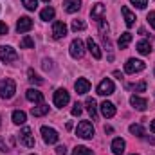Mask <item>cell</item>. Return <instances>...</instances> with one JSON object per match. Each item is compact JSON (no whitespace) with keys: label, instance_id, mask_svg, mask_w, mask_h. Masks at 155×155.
<instances>
[{"label":"cell","instance_id":"30bf717a","mask_svg":"<svg viewBox=\"0 0 155 155\" xmlns=\"http://www.w3.org/2000/svg\"><path fill=\"white\" fill-rule=\"evenodd\" d=\"M105 15H107V7H105V4L97 2V4L92 5V9H90V16H92V20L99 22V20L105 18Z\"/></svg>","mask_w":155,"mask_h":155},{"label":"cell","instance_id":"7c38bea8","mask_svg":"<svg viewBox=\"0 0 155 155\" xmlns=\"http://www.w3.org/2000/svg\"><path fill=\"white\" fill-rule=\"evenodd\" d=\"M65 35H67V25H65V22L56 20V22L52 24V38L60 40V38H63Z\"/></svg>","mask_w":155,"mask_h":155},{"label":"cell","instance_id":"6da1fadb","mask_svg":"<svg viewBox=\"0 0 155 155\" xmlns=\"http://www.w3.org/2000/svg\"><path fill=\"white\" fill-rule=\"evenodd\" d=\"M16 92V83L15 79L11 78H5V79H0V97L4 99H11Z\"/></svg>","mask_w":155,"mask_h":155},{"label":"cell","instance_id":"b9f144b4","mask_svg":"<svg viewBox=\"0 0 155 155\" xmlns=\"http://www.w3.org/2000/svg\"><path fill=\"white\" fill-rule=\"evenodd\" d=\"M150 132H152V134H155V119L150 123Z\"/></svg>","mask_w":155,"mask_h":155},{"label":"cell","instance_id":"5b68a950","mask_svg":"<svg viewBox=\"0 0 155 155\" xmlns=\"http://www.w3.org/2000/svg\"><path fill=\"white\" fill-rule=\"evenodd\" d=\"M69 101H71V96H69V92H67L65 88H58V90L54 92V105H56L58 108H63Z\"/></svg>","mask_w":155,"mask_h":155},{"label":"cell","instance_id":"d4e9b609","mask_svg":"<svg viewBox=\"0 0 155 155\" xmlns=\"http://www.w3.org/2000/svg\"><path fill=\"white\" fill-rule=\"evenodd\" d=\"M25 119H27L25 112H22V110H15V112H13V123H15V124H24Z\"/></svg>","mask_w":155,"mask_h":155},{"label":"cell","instance_id":"ffe728a7","mask_svg":"<svg viewBox=\"0 0 155 155\" xmlns=\"http://www.w3.org/2000/svg\"><path fill=\"white\" fill-rule=\"evenodd\" d=\"M85 107H87V110H88V114H90L92 119H97V105H96V99L94 97H87Z\"/></svg>","mask_w":155,"mask_h":155},{"label":"cell","instance_id":"f6af8a7d","mask_svg":"<svg viewBox=\"0 0 155 155\" xmlns=\"http://www.w3.org/2000/svg\"><path fill=\"white\" fill-rule=\"evenodd\" d=\"M134 155H137V153H134Z\"/></svg>","mask_w":155,"mask_h":155},{"label":"cell","instance_id":"7402d4cb","mask_svg":"<svg viewBox=\"0 0 155 155\" xmlns=\"http://www.w3.org/2000/svg\"><path fill=\"white\" fill-rule=\"evenodd\" d=\"M79 7H81V0H65L63 2V9L67 13H76V11H79Z\"/></svg>","mask_w":155,"mask_h":155},{"label":"cell","instance_id":"f35d334b","mask_svg":"<svg viewBox=\"0 0 155 155\" xmlns=\"http://www.w3.org/2000/svg\"><path fill=\"white\" fill-rule=\"evenodd\" d=\"M56 155H67V148H65L63 144H60V146L56 148Z\"/></svg>","mask_w":155,"mask_h":155},{"label":"cell","instance_id":"4dcf8cb0","mask_svg":"<svg viewBox=\"0 0 155 155\" xmlns=\"http://www.w3.org/2000/svg\"><path fill=\"white\" fill-rule=\"evenodd\" d=\"M22 4H24V7L29 9V11H35V9L38 7V0H22Z\"/></svg>","mask_w":155,"mask_h":155},{"label":"cell","instance_id":"5bb4252c","mask_svg":"<svg viewBox=\"0 0 155 155\" xmlns=\"http://www.w3.org/2000/svg\"><path fill=\"white\" fill-rule=\"evenodd\" d=\"M74 88H76L78 94H81V96H83V94H87V92L90 90V81H88V79H85V78H79L76 83H74Z\"/></svg>","mask_w":155,"mask_h":155},{"label":"cell","instance_id":"4fadbf2b","mask_svg":"<svg viewBox=\"0 0 155 155\" xmlns=\"http://www.w3.org/2000/svg\"><path fill=\"white\" fill-rule=\"evenodd\" d=\"M130 105L135 108V110H139V112H144L146 108H148V101L144 99V97H139V96H132L130 97Z\"/></svg>","mask_w":155,"mask_h":155},{"label":"cell","instance_id":"83f0119b","mask_svg":"<svg viewBox=\"0 0 155 155\" xmlns=\"http://www.w3.org/2000/svg\"><path fill=\"white\" fill-rule=\"evenodd\" d=\"M27 76H29L27 79H29L31 83H35V85H43V79H41V78L33 71V69H29V71H27Z\"/></svg>","mask_w":155,"mask_h":155},{"label":"cell","instance_id":"ab89813d","mask_svg":"<svg viewBox=\"0 0 155 155\" xmlns=\"http://www.w3.org/2000/svg\"><path fill=\"white\" fill-rule=\"evenodd\" d=\"M0 152H4V153L9 152V148H7V144H5V141H4L2 137H0Z\"/></svg>","mask_w":155,"mask_h":155},{"label":"cell","instance_id":"7a4b0ae2","mask_svg":"<svg viewBox=\"0 0 155 155\" xmlns=\"http://www.w3.org/2000/svg\"><path fill=\"white\" fill-rule=\"evenodd\" d=\"M76 135L81 139H92L94 137V126L90 121H81L76 128Z\"/></svg>","mask_w":155,"mask_h":155},{"label":"cell","instance_id":"484cf974","mask_svg":"<svg viewBox=\"0 0 155 155\" xmlns=\"http://www.w3.org/2000/svg\"><path fill=\"white\" fill-rule=\"evenodd\" d=\"M54 15H56V11H54L52 7H45V9H41L40 18H41V20H52V18H54Z\"/></svg>","mask_w":155,"mask_h":155},{"label":"cell","instance_id":"603a6c76","mask_svg":"<svg viewBox=\"0 0 155 155\" xmlns=\"http://www.w3.org/2000/svg\"><path fill=\"white\" fill-rule=\"evenodd\" d=\"M132 33H123L121 36H119V40H117V45H119V49H126L128 45H130V41H132Z\"/></svg>","mask_w":155,"mask_h":155},{"label":"cell","instance_id":"4316f807","mask_svg":"<svg viewBox=\"0 0 155 155\" xmlns=\"http://www.w3.org/2000/svg\"><path fill=\"white\" fill-rule=\"evenodd\" d=\"M130 134H134V135H137V137H144L146 135V132H144V128L141 126V124H130Z\"/></svg>","mask_w":155,"mask_h":155},{"label":"cell","instance_id":"d6a6232c","mask_svg":"<svg viewBox=\"0 0 155 155\" xmlns=\"http://www.w3.org/2000/svg\"><path fill=\"white\" fill-rule=\"evenodd\" d=\"M97 24H99V33H101V36L107 35V33H108V24H107V20L103 18V20H99Z\"/></svg>","mask_w":155,"mask_h":155},{"label":"cell","instance_id":"cb8c5ba5","mask_svg":"<svg viewBox=\"0 0 155 155\" xmlns=\"http://www.w3.org/2000/svg\"><path fill=\"white\" fill-rule=\"evenodd\" d=\"M31 114H33L35 117H40V116H45V114H49V105H43V103H40V107H33Z\"/></svg>","mask_w":155,"mask_h":155},{"label":"cell","instance_id":"60d3db41","mask_svg":"<svg viewBox=\"0 0 155 155\" xmlns=\"http://www.w3.org/2000/svg\"><path fill=\"white\" fill-rule=\"evenodd\" d=\"M41 67H43L45 71H49V69H51L52 65H51V61H49V60H43V65H41Z\"/></svg>","mask_w":155,"mask_h":155},{"label":"cell","instance_id":"836d02e7","mask_svg":"<svg viewBox=\"0 0 155 155\" xmlns=\"http://www.w3.org/2000/svg\"><path fill=\"white\" fill-rule=\"evenodd\" d=\"M130 2H132L137 9H144V7L148 5V0H130Z\"/></svg>","mask_w":155,"mask_h":155},{"label":"cell","instance_id":"e575fe53","mask_svg":"<svg viewBox=\"0 0 155 155\" xmlns=\"http://www.w3.org/2000/svg\"><path fill=\"white\" fill-rule=\"evenodd\" d=\"M132 88H134L135 92H144V90H146V81H139V83L134 85Z\"/></svg>","mask_w":155,"mask_h":155},{"label":"cell","instance_id":"277c9868","mask_svg":"<svg viewBox=\"0 0 155 155\" xmlns=\"http://www.w3.org/2000/svg\"><path fill=\"white\" fill-rule=\"evenodd\" d=\"M144 69H146V63L141 61V60H135V58H130L124 63V72L126 74H135V72H141Z\"/></svg>","mask_w":155,"mask_h":155},{"label":"cell","instance_id":"f1b7e54d","mask_svg":"<svg viewBox=\"0 0 155 155\" xmlns=\"http://www.w3.org/2000/svg\"><path fill=\"white\" fill-rule=\"evenodd\" d=\"M20 47L22 49H33L35 47V40L31 38V36H24V38L20 40Z\"/></svg>","mask_w":155,"mask_h":155},{"label":"cell","instance_id":"1f68e13d","mask_svg":"<svg viewBox=\"0 0 155 155\" xmlns=\"http://www.w3.org/2000/svg\"><path fill=\"white\" fill-rule=\"evenodd\" d=\"M85 27H87V24H85L83 20H72V31L78 33V31H83Z\"/></svg>","mask_w":155,"mask_h":155},{"label":"cell","instance_id":"3957f363","mask_svg":"<svg viewBox=\"0 0 155 155\" xmlns=\"http://www.w3.org/2000/svg\"><path fill=\"white\" fill-rule=\"evenodd\" d=\"M0 60L4 63H13L18 60V52L9 45H0Z\"/></svg>","mask_w":155,"mask_h":155},{"label":"cell","instance_id":"8d00e7d4","mask_svg":"<svg viewBox=\"0 0 155 155\" xmlns=\"http://www.w3.org/2000/svg\"><path fill=\"white\" fill-rule=\"evenodd\" d=\"M7 31H9V27H7V24H5V22H0V36H4V35H7Z\"/></svg>","mask_w":155,"mask_h":155},{"label":"cell","instance_id":"d590c367","mask_svg":"<svg viewBox=\"0 0 155 155\" xmlns=\"http://www.w3.org/2000/svg\"><path fill=\"white\" fill-rule=\"evenodd\" d=\"M146 20H148V24H150V25H152V27L155 29V11H150V13H148Z\"/></svg>","mask_w":155,"mask_h":155},{"label":"cell","instance_id":"8992f818","mask_svg":"<svg viewBox=\"0 0 155 155\" xmlns=\"http://www.w3.org/2000/svg\"><path fill=\"white\" fill-rule=\"evenodd\" d=\"M41 135H43V141L47 144H56L58 139H60L58 132L54 128H51V126H41Z\"/></svg>","mask_w":155,"mask_h":155},{"label":"cell","instance_id":"8fae6325","mask_svg":"<svg viewBox=\"0 0 155 155\" xmlns=\"http://www.w3.org/2000/svg\"><path fill=\"white\" fill-rule=\"evenodd\" d=\"M33 20L29 18V16H20L18 18V22H16V31L18 33H27V31H31L33 29Z\"/></svg>","mask_w":155,"mask_h":155},{"label":"cell","instance_id":"2e32d148","mask_svg":"<svg viewBox=\"0 0 155 155\" xmlns=\"http://www.w3.org/2000/svg\"><path fill=\"white\" fill-rule=\"evenodd\" d=\"M101 114L105 117H114L116 116V107H114V103H110V101H103L101 103Z\"/></svg>","mask_w":155,"mask_h":155},{"label":"cell","instance_id":"f546056e","mask_svg":"<svg viewBox=\"0 0 155 155\" xmlns=\"http://www.w3.org/2000/svg\"><path fill=\"white\" fill-rule=\"evenodd\" d=\"M72 155H94V152L88 150V148H85V146H76Z\"/></svg>","mask_w":155,"mask_h":155},{"label":"cell","instance_id":"ba28073f","mask_svg":"<svg viewBox=\"0 0 155 155\" xmlns=\"http://www.w3.org/2000/svg\"><path fill=\"white\" fill-rule=\"evenodd\" d=\"M20 143L24 146H27V148H33L35 146V137H33V132H31L29 126H24L20 130Z\"/></svg>","mask_w":155,"mask_h":155},{"label":"cell","instance_id":"52a82bcc","mask_svg":"<svg viewBox=\"0 0 155 155\" xmlns=\"http://www.w3.org/2000/svg\"><path fill=\"white\" fill-rule=\"evenodd\" d=\"M114 90H116V85H114V81L112 79H103L99 85H97V94L99 96H110V94H114Z\"/></svg>","mask_w":155,"mask_h":155},{"label":"cell","instance_id":"d6986e66","mask_svg":"<svg viewBox=\"0 0 155 155\" xmlns=\"http://www.w3.org/2000/svg\"><path fill=\"white\" fill-rule=\"evenodd\" d=\"M137 52L143 54V56H148V54L152 52V41H148V40L137 41Z\"/></svg>","mask_w":155,"mask_h":155},{"label":"cell","instance_id":"ee69618b","mask_svg":"<svg viewBox=\"0 0 155 155\" xmlns=\"http://www.w3.org/2000/svg\"><path fill=\"white\" fill-rule=\"evenodd\" d=\"M43 2H51V0H43Z\"/></svg>","mask_w":155,"mask_h":155},{"label":"cell","instance_id":"7bdbcfd3","mask_svg":"<svg viewBox=\"0 0 155 155\" xmlns=\"http://www.w3.org/2000/svg\"><path fill=\"white\" fill-rule=\"evenodd\" d=\"M114 76H116V78H119V79L123 78V76H121V72H119V71H116V72H114Z\"/></svg>","mask_w":155,"mask_h":155},{"label":"cell","instance_id":"74e56055","mask_svg":"<svg viewBox=\"0 0 155 155\" xmlns=\"http://www.w3.org/2000/svg\"><path fill=\"white\" fill-rule=\"evenodd\" d=\"M81 112H83L81 105H79V103H76V105H74V108H72V116H81Z\"/></svg>","mask_w":155,"mask_h":155},{"label":"cell","instance_id":"ac0fdd59","mask_svg":"<svg viewBox=\"0 0 155 155\" xmlns=\"http://www.w3.org/2000/svg\"><path fill=\"white\" fill-rule=\"evenodd\" d=\"M124 146H126L124 139L116 137V139L112 141V153H114V155H123V152H124Z\"/></svg>","mask_w":155,"mask_h":155},{"label":"cell","instance_id":"9a60e30c","mask_svg":"<svg viewBox=\"0 0 155 155\" xmlns=\"http://www.w3.org/2000/svg\"><path fill=\"white\" fill-rule=\"evenodd\" d=\"M25 97L31 101V103H43V94L36 90V88H29L27 92H25Z\"/></svg>","mask_w":155,"mask_h":155},{"label":"cell","instance_id":"e0dca14e","mask_svg":"<svg viewBox=\"0 0 155 155\" xmlns=\"http://www.w3.org/2000/svg\"><path fill=\"white\" fill-rule=\"evenodd\" d=\"M87 49L90 51V54H92L96 60H101V49H99V45H97L92 38L87 40Z\"/></svg>","mask_w":155,"mask_h":155},{"label":"cell","instance_id":"9c48e42d","mask_svg":"<svg viewBox=\"0 0 155 155\" xmlns=\"http://www.w3.org/2000/svg\"><path fill=\"white\" fill-rule=\"evenodd\" d=\"M83 54H85L83 41H81L79 38L72 40V41H71V56H72L74 60H79V58H83Z\"/></svg>","mask_w":155,"mask_h":155},{"label":"cell","instance_id":"44dd1931","mask_svg":"<svg viewBox=\"0 0 155 155\" xmlns=\"http://www.w3.org/2000/svg\"><path fill=\"white\" fill-rule=\"evenodd\" d=\"M121 13H123V16H124V24H126L128 27H132V25L135 24V15H134L126 5H123V7H121Z\"/></svg>","mask_w":155,"mask_h":155}]
</instances>
